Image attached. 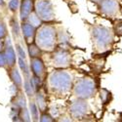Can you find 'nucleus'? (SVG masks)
Listing matches in <instances>:
<instances>
[{"label":"nucleus","instance_id":"1","mask_svg":"<svg viewBox=\"0 0 122 122\" xmlns=\"http://www.w3.org/2000/svg\"><path fill=\"white\" fill-rule=\"evenodd\" d=\"M90 33L93 50L96 53H106L112 48L115 38L112 28L102 25H95L91 27Z\"/></svg>","mask_w":122,"mask_h":122},{"label":"nucleus","instance_id":"2","mask_svg":"<svg viewBox=\"0 0 122 122\" xmlns=\"http://www.w3.org/2000/svg\"><path fill=\"white\" fill-rule=\"evenodd\" d=\"M49 89L51 92L58 95H66L72 90V75L66 70L58 69L49 75Z\"/></svg>","mask_w":122,"mask_h":122},{"label":"nucleus","instance_id":"3","mask_svg":"<svg viewBox=\"0 0 122 122\" xmlns=\"http://www.w3.org/2000/svg\"><path fill=\"white\" fill-rule=\"evenodd\" d=\"M35 43L42 52H54L58 42V32L55 26L51 25H42L36 29Z\"/></svg>","mask_w":122,"mask_h":122},{"label":"nucleus","instance_id":"4","mask_svg":"<svg viewBox=\"0 0 122 122\" xmlns=\"http://www.w3.org/2000/svg\"><path fill=\"white\" fill-rule=\"evenodd\" d=\"M71 91L77 99L90 100L97 94L98 87L94 79L90 77H82L74 82Z\"/></svg>","mask_w":122,"mask_h":122},{"label":"nucleus","instance_id":"5","mask_svg":"<svg viewBox=\"0 0 122 122\" xmlns=\"http://www.w3.org/2000/svg\"><path fill=\"white\" fill-rule=\"evenodd\" d=\"M33 10L43 23H51L56 18L53 4L50 0H36Z\"/></svg>","mask_w":122,"mask_h":122},{"label":"nucleus","instance_id":"6","mask_svg":"<svg viewBox=\"0 0 122 122\" xmlns=\"http://www.w3.org/2000/svg\"><path fill=\"white\" fill-rule=\"evenodd\" d=\"M90 110H91L90 106L87 100H83V99L76 98V100L73 101L68 107V113L70 117L73 118V120L85 118L90 112Z\"/></svg>","mask_w":122,"mask_h":122},{"label":"nucleus","instance_id":"7","mask_svg":"<svg viewBox=\"0 0 122 122\" xmlns=\"http://www.w3.org/2000/svg\"><path fill=\"white\" fill-rule=\"evenodd\" d=\"M119 0H102L99 4V10L102 15L107 18L114 19L120 15Z\"/></svg>","mask_w":122,"mask_h":122},{"label":"nucleus","instance_id":"8","mask_svg":"<svg viewBox=\"0 0 122 122\" xmlns=\"http://www.w3.org/2000/svg\"><path fill=\"white\" fill-rule=\"evenodd\" d=\"M52 64L57 68L65 69L71 64V55L65 49L54 50L52 56Z\"/></svg>","mask_w":122,"mask_h":122},{"label":"nucleus","instance_id":"9","mask_svg":"<svg viewBox=\"0 0 122 122\" xmlns=\"http://www.w3.org/2000/svg\"><path fill=\"white\" fill-rule=\"evenodd\" d=\"M3 53L5 56V60H6L7 68H12L16 66V62L18 58L16 56V52L12 46V42H11V39H10L9 35H7L6 40H5V48L3 50Z\"/></svg>","mask_w":122,"mask_h":122},{"label":"nucleus","instance_id":"10","mask_svg":"<svg viewBox=\"0 0 122 122\" xmlns=\"http://www.w3.org/2000/svg\"><path fill=\"white\" fill-rule=\"evenodd\" d=\"M30 70L32 75L43 79L46 74V66L41 58H31L30 59Z\"/></svg>","mask_w":122,"mask_h":122},{"label":"nucleus","instance_id":"11","mask_svg":"<svg viewBox=\"0 0 122 122\" xmlns=\"http://www.w3.org/2000/svg\"><path fill=\"white\" fill-rule=\"evenodd\" d=\"M36 29L37 28L32 26L27 22H23L21 25V31H22V34L25 38V41L26 42V44H30L33 42V40L35 38Z\"/></svg>","mask_w":122,"mask_h":122},{"label":"nucleus","instance_id":"12","mask_svg":"<svg viewBox=\"0 0 122 122\" xmlns=\"http://www.w3.org/2000/svg\"><path fill=\"white\" fill-rule=\"evenodd\" d=\"M34 4L31 0H23L20 5V20L22 22L26 21L29 14L33 11Z\"/></svg>","mask_w":122,"mask_h":122},{"label":"nucleus","instance_id":"13","mask_svg":"<svg viewBox=\"0 0 122 122\" xmlns=\"http://www.w3.org/2000/svg\"><path fill=\"white\" fill-rule=\"evenodd\" d=\"M9 77L11 79L12 83L18 87L20 90L23 88V79L21 76V73L19 72V70L17 69L16 66L12 67V68H9Z\"/></svg>","mask_w":122,"mask_h":122},{"label":"nucleus","instance_id":"14","mask_svg":"<svg viewBox=\"0 0 122 122\" xmlns=\"http://www.w3.org/2000/svg\"><path fill=\"white\" fill-rule=\"evenodd\" d=\"M34 101L36 103V106L39 109L40 112H43V111L47 110V101L45 96L42 94V92H40V90L34 94Z\"/></svg>","mask_w":122,"mask_h":122},{"label":"nucleus","instance_id":"15","mask_svg":"<svg viewBox=\"0 0 122 122\" xmlns=\"http://www.w3.org/2000/svg\"><path fill=\"white\" fill-rule=\"evenodd\" d=\"M25 22H27L28 24H30L32 26H34L35 28H38L39 26H41V25H43L42 20L37 16V14L35 13L34 10L29 14V16H28L27 19H26V21H25Z\"/></svg>","mask_w":122,"mask_h":122},{"label":"nucleus","instance_id":"16","mask_svg":"<svg viewBox=\"0 0 122 122\" xmlns=\"http://www.w3.org/2000/svg\"><path fill=\"white\" fill-rule=\"evenodd\" d=\"M27 51H28V55L31 58H40L41 57V53L42 50L38 47V45L36 43H30L27 44Z\"/></svg>","mask_w":122,"mask_h":122},{"label":"nucleus","instance_id":"17","mask_svg":"<svg viewBox=\"0 0 122 122\" xmlns=\"http://www.w3.org/2000/svg\"><path fill=\"white\" fill-rule=\"evenodd\" d=\"M14 102L15 103H13V105L19 107L20 108L26 107V99L23 92H19L16 96H14Z\"/></svg>","mask_w":122,"mask_h":122},{"label":"nucleus","instance_id":"18","mask_svg":"<svg viewBox=\"0 0 122 122\" xmlns=\"http://www.w3.org/2000/svg\"><path fill=\"white\" fill-rule=\"evenodd\" d=\"M10 25H11V29H12V32L14 34L15 39H19L22 31H21V26H20L16 18L11 19V21H10Z\"/></svg>","mask_w":122,"mask_h":122},{"label":"nucleus","instance_id":"19","mask_svg":"<svg viewBox=\"0 0 122 122\" xmlns=\"http://www.w3.org/2000/svg\"><path fill=\"white\" fill-rule=\"evenodd\" d=\"M18 64H19V66H20V68H21L22 72L24 74V78H29L30 77V72H29V69H28V66H27L25 60L19 57L18 58Z\"/></svg>","mask_w":122,"mask_h":122},{"label":"nucleus","instance_id":"20","mask_svg":"<svg viewBox=\"0 0 122 122\" xmlns=\"http://www.w3.org/2000/svg\"><path fill=\"white\" fill-rule=\"evenodd\" d=\"M99 94H100V99L102 101V103L105 104V105L108 104L109 102L111 101V98H112L111 97V93L109 92L108 90H107L105 88L100 89L99 90Z\"/></svg>","mask_w":122,"mask_h":122},{"label":"nucleus","instance_id":"21","mask_svg":"<svg viewBox=\"0 0 122 122\" xmlns=\"http://www.w3.org/2000/svg\"><path fill=\"white\" fill-rule=\"evenodd\" d=\"M29 112L31 114V120L38 121L39 120V109L36 106L35 101H30L29 103Z\"/></svg>","mask_w":122,"mask_h":122},{"label":"nucleus","instance_id":"22","mask_svg":"<svg viewBox=\"0 0 122 122\" xmlns=\"http://www.w3.org/2000/svg\"><path fill=\"white\" fill-rule=\"evenodd\" d=\"M24 90H25V94L29 97V98H31L34 96L35 94V91L31 85V82H30V77L29 78H25V82H24Z\"/></svg>","mask_w":122,"mask_h":122},{"label":"nucleus","instance_id":"23","mask_svg":"<svg viewBox=\"0 0 122 122\" xmlns=\"http://www.w3.org/2000/svg\"><path fill=\"white\" fill-rule=\"evenodd\" d=\"M112 30H113L115 36L122 37V19H116L113 22Z\"/></svg>","mask_w":122,"mask_h":122},{"label":"nucleus","instance_id":"24","mask_svg":"<svg viewBox=\"0 0 122 122\" xmlns=\"http://www.w3.org/2000/svg\"><path fill=\"white\" fill-rule=\"evenodd\" d=\"M30 113H29V110H27L26 107H23L21 108V111H20V118H21L22 121H31V118H30Z\"/></svg>","mask_w":122,"mask_h":122},{"label":"nucleus","instance_id":"25","mask_svg":"<svg viewBox=\"0 0 122 122\" xmlns=\"http://www.w3.org/2000/svg\"><path fill=\"white\" fill-rule=\"evenodd\" d=\"M20 5H21V2H20V0H10L9 3H8L9 10H10V11H11L13 14L16 13L18 10L20 9Z\"/></svg>","mask_w":122,"mask_h":122},{"label":"nucleus","instance_id":"26","mask_svg":"<svg viewBox=\"0 0 122 122\" xmlns=\"http://www.w3.org/2000/svg\"><path fill=\"white\" fill-rule=\"evenodd\" d=\"M7 35H8L7 26L2 20H0V39H6Z\"/></svg>","mask_w":122,"mask_h":122},{"label":"nucleus","instance_id":"27","mask_svg":"<svg viewBox=\"0 0 122 122\" xmlns=\"http://www.w3.org/2000/svg\"><path fill=\"white\" fill-rule=\"evenodd\" d=\"M54 120H55V118L50 113H47L46 111L41 112V115L39 117V121H41V122H52Z\"/></svg>","mask_w":122,"mask_h":122},{"label":"nucleus","instance_id":"28","mask_svg":"<svg viewBox=\"0 0 122 122\" xmlns=\"http://www.w3.org/2000/svg\"><path fill=\"white\" fill-rule=\"evenodd\" d=\"M16 50H17V56H18V57L26 60L25 53L24 49L22 48V46H21V44H20V43H17V44H16Z\"/></svg>","mask_w":122,"mask_h":122},{"label":"nucleus","instance_id":"29","mask_svg":"<svg viewBox=\"0 0 122 122\" xmlns=\"http://www.w3.org/2000/svg\"><path fill=\"white\" fill-rule=\"evenodd\" d=\"M0 67L1 68H4V67H7L6 66V60H5V56H4V53L0 51Z\"/></svg>","mask_w":122,"mask_h":122},{"label":"nucleus","instance_id":"30","mask_svg":"<svg viewBox=\"0 0 122 122\" xmlns=\"http://www.w3.org/2000/svg\"><path fill=\"white\" fill-rule=\"evenodd\" d=\"M91 2H93V3H95V4H97V5H99L100 3H101V1L102 0H90Z\"/></svg>","mask_w":122,"mask_h":122},{"label":"nucleus","instance_id":"31","mask_svg":"<svg viewBox=\"0 0 122 122\" xmlns=\"http://www.w3.org/2000/svg\"><path fill=\"white\" fill-rule=\"evenodd\" d=\"M5 1H4V0H0V7H4L5 6Z\"/></svg>","mask_w":122,"mask_h":122},{"label":"nucleus","instance_id":"32","mask_svg":"<svg viewBox=\"0 0 122 122\" xmlns=\"http://www.w3.org/2000/svg\"><path fill=\"white\" fill-rule=\"evenodd\" d=\"M120 15H122V6L120 7Z\"/></svg>","mask_w":122,"mask_h":122},{"label":"nucleus","instance_id":"33","mask_svg":"<svg viewBox=\"0 0 122 122\" xmlns=\"http://www.w3.org/2000/svg\"><path fill=\"white\" fill-rule=\"evenodd\" d=\"M119 1H120V2H122V0H119Z\"/></svg>","mask_w":122,"mask_h":122}]
</instances>
